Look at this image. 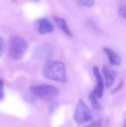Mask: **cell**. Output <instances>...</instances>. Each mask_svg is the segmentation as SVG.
Listing matches in <instances>:
<instances>
[{"instance_id":"5bb4252c","label":"cell","mask_w":126,"mask_h":127,"mask_svg":"<svg viewBox=\"0 0 126 127\" xmlns=\"http://www.w3.org/2000/svg\"><path fill=\"white\" fill-rule=\"evenodd\" d=\"M126 10H125V6L124 4H122L121 6L118 8V14L120 15V17L122 18H125V13H126Z\"/></svg>"},{"instance_id":"7c38bea8","label":"cell","mask_w":126,"mask_h":127,"mask_svg":"<svg viewBox=\"0 0 126 127\" xmlns=\"http://www.w3.org/2000/svg\"><path fill=\"white\" fill-rule=\"evenodd\" d=\"M79 4L86 7H93L95 0H75Z\"/></svg>"},{"instance_id":"4fadbf2b","label":"cell","mask_w":126,"mask_h":127,"mask_svg":"<svg viewBox=\"0 0 126 127\" xmlns=\"http://www.w3.org/2000/svg\"><path fill=\"white\" fill-rule=\"evenodd\" d=\"M5 50V42L3 37L0 36V56H2Z\"/></svg>"},{"instance_id":"9a60e30c","label":"cell","mask_w":126,"mask_h":127,"mask_svg":"<svg viewBox=\"0 0 126 127\" xmlns=\"http://www.w3.org/2000/svg\"><path fill=\"white\" fill-rule=\"evenodd\" d=\"M86 127H102V120L94 121V122L88 125V126H86Z\"/></svg>"},{"instance_id":"ba28073f","label":"cell","mask_w":126,"mask_h":127,"mask_svg":"<svg viewBox=\"0 0 126 127\" xmlns=\"http://www.w3.org/2000/svg\"><path fill=\"white\" fill-rule=\"evenodd\" d=\"M103 73H104V78H105V84L106 87H111L113 83H114V80L116 79L117 74L114 70L111 69L107 66H104L103 67Z\"/></svg>"},{"instance_id":"8992f818","label":"cell","mask_w":126,"mask_h":127,"mask_svg":"<svg viewBox=\"0 0 126 127\" xmlns=\"http://www.w3.org/2000/svg\"><path fill=\"white\" fill-rule=\"evenodd\" d=\"M93 74H94L97 83H96V87L94 91L93 92V94L96 96V98H101L103 96V93H104V79H103V77L99 70V67L97 66L93 67Z\"/></svg>"},{"instance_id":"e0dca14e","label":"cell","mask_w":126,"mask_h":127,"mask_svg":"<svg viewBox=\"0 0 126 127\" xmlns=\"http://www.w3.org/2000/svg\"><path fill=\"white\" fill-rule=\"evenodd\" d=\"M11 1H12V2H13V3H15V2H17V0H11Z\"/></svg>"},{"instance_id":"277c9868","label":"cell","mask_w":126,"mask_h":127,"mask_svg":"<svg viewBox=\"0 0 126 127\" xmlns=\"http://www.w3.org/2000/svg\"><path fill=\"white\" fill-rule=\"evenodd\" d=\"M74 119L78 125H83L93 119V115H92V112L90 111L89 107L81 99H79V102L77 103Z\"/></svg>"},{"instance_id":"9c48e42d","label":"cell","mask_w":126,"mask_h":127,"mask_svg":"<svg viewBox=\"0 0 126 127\" xmlns=\"http://www.w3.org/2000/svg\"><path fill=\"white\" fill-rule=\"evenodd\" d=\"M104 52L108 56V60H109L110 63L111 65H119L121 63V58H120V56L116 52L113 51L112 49H109V48H104Z\"/></svg>"},{"instance_id":"5b68a950","label":"cell","mask_w":126,"mask_h":127,"mask_svg":"<svg viewBox=\"0 0 126 127\" xmlns=\"http://www.w3.org/2000/svg\"><path fill=\"white\" fill-rule=\"evenodd\" d=\"M53 53H54V49L50 44H43L35 49L34 52V57L41 62H45L51 58Z\"/></svg>"},{"instance_id":"7a4b0ae2","label":"cell","mask_w":126,"mask_h":127,"mask_svg":"<svg viewBox=\"0 0 126 127\" xmlns=\"http://www.w3.org/2000/svg\"><path fill=\"white\" fill-rule=\"evenodd\" d=\"M27 49V42L23 37L13 36L10 41L9 55L13 60H20L24 56Z\"/></svg>"},{"instance_id":"52a82bcc","label":"cell","mask_w":126,"mask_h":127,"mask_svg":"<svg viewBox=\"0 0 126 127\" xmlns=\"http://www.w3.org/2000/svg\"><path fill=\"white\" fill-rule=\"evenodd\" d=\"M36 29L40 34H49L54 30V26L49 19L40 18L36 22Z\"/></svg>"},{"instance_id":"6da1fadb","label":"cell","mask_w":126,"mask_h":127,"mask_svg":"<svg viewBox=\"0 0 126 127\" xmlns=\"http://www.w3.org/2000/svg\"><path fill=\"white\" fill-rule=\"evenodd\" d=\"M43 74L47 79L55 81H67L66 66L61 62H49L46 64Z\"/></svg>"},{"instance_id":"3957f363","label":"cell","mask_w":126,"mask_h":127,"mask_svg":"<svg viewBox=\"0 0 126 127\" xmlns=\"http://www.w3.org/2000/svg\"><path fill=\"white\" fill-rule=\"evenodd\" d=\"M30 91L34 95L41 99L49 100L59 94V89L51 85H38L30 87Z\"/></svg>"},{"instance_id":"2e32d148","label":"cell","mask_w":126,"mask_h":127,"mask_svg":"<svg viewBox=\"0 0 126 127\" xmlns=\"http://www.w3.org/2000/svg\"><path fill=\"white\" fill-rule=\"evenodd\" d=\"M3 81L0 79V100L3 98Z\"/></svg>"},{"instance_id":"30bf717a","label":"cell","mask_w":126,"mask_h":127,"mask_svg":"<svg viewBox=\"0 0 126 127\" xmlns=\"http://www.w3.org/2000/svg\"><path fill=\"white\" fill-rule=\"evenodd\" d=\"M54 21H55L56 24H58V26L60 27V29L62 30L66 35H67L68 36H71V35H72V32H71V30H69V27L67 25V23L65 19L62 18V17H54Z\"/></svg>"},{"instance_id":"8fae6325","label":"cell","mask_w":126,"mask_h":127,"mask_svg":"<svg viewBox=\"0 0 126 127\" xmlns=\"http://www.w3.org/2000/svg\"><path fill=\"white\" fill-rule=\"evenodd\" d=\"M89 99H90V101H91L92 106H93V108L95 109V110H100V109H101L100 104H99V102L98 101L97 98H96V96L93 94V93L90 94Z\"/></svg>"}]
</instances>
